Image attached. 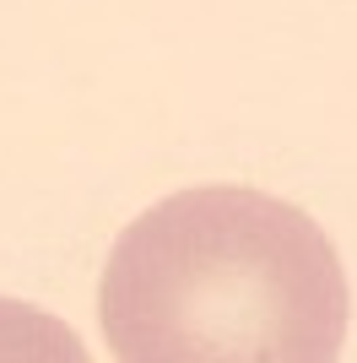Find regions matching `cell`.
<instances>
[{
    "mask_svg": "<svg viewBox=\"0 0 357 363\" xmlns=\"http://www.w3.org/2000/svg\"><path fill=\"white\" fill-rule=\"evenodd\" d=\"M98 320L119 363H319L352 352V282L309 212L195 184L119 233Z\"/></svg>",
    "mask_w": 357,
    "mask_h": 363,
    "instance_id": "6da1fadb",
    "label": "cell"
}]
</instances>
